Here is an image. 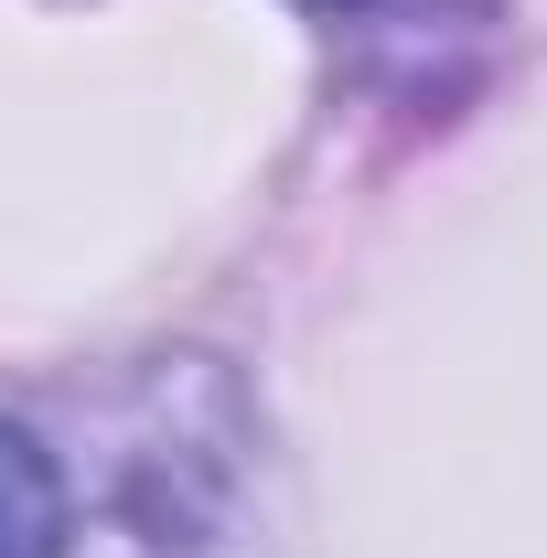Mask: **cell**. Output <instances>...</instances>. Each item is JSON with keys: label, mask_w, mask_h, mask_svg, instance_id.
Returning a JSON list of instances; mask_svg holds the SVG:
<instances>
[{"label": "cell", "mask_w": 547, "mask_h": 558, "mask_svg": "<svg viewBox=\"0 0 547 558\" xmlns=\"http://www.w3.org/2000/svg\"><path fill=\"white\" fill-rule=\"evenodd\" d=\"M312 11H376V0H312Z\"/></svg>", "instance_id": "cell-1"}]
</instances>
